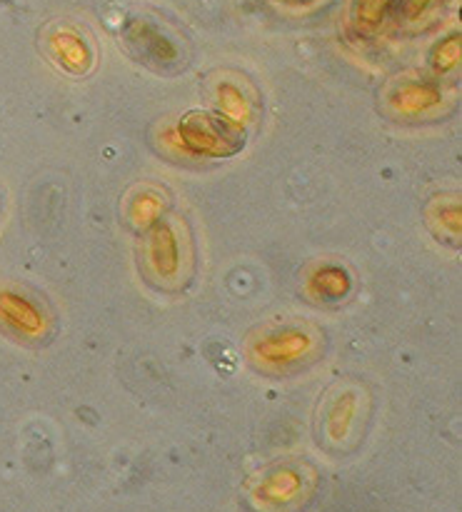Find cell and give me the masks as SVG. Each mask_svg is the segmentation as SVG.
I'll return each instance as SVG.
<instances>
[{"label": "cell", "instance_id": "6da1fadb", "mask_svg": "<svg viewBox=\"0 0 462 512\" xmlns=\"http://www.w3.org/2000/svg\"><path fill=\"white\" fill-rule=\"evenodd\" d=\"M143 263L150 283L163 290H180L193 275V243L188 225L173 215H160L143 240Z\"/></svg>", "mask_w": 462, "mask_h": 512}, {"label": "cell", "instance_id": "7a4b0ae2", "mask_svg": "<svg viewBox=\"0 0 462 512\" xmlns=\"http://www.w3.org/2000/svg\"><path fill=\"white\" fill-rule=\"evenodd\" d=\"M370 393L358 380H343L325 393L318 415V435L325 448L348 453L368 425Z\"/></svg>", "mask_w": 462, "mask_h": 512}, {"label": "cell", "instance_id": "3957f363", "mask_svg": "<svg viewBox=\"0 0 462 512\" xmlns=\"http://www.w3.org/2000/svg\"><path fill=\"white\" fill-rule=\"evenodd\" d=\"M318 473L300 460H283L253 475L245 490L258 512H293L303 508L313 495Z\"/></svg>", "mask_w": 462, "mask_h": 512}, {"label": "cell", "instance_id": "277c9868", "mask_svg": "<svg viewBox=\"0 0 462 512\" xmlns=\"http://www.w3.org/2000/svg\"><path fill=\"white\" fill-rule=\"evenodd\" d=\"M320 345V335L310 325L288 323L275 325L265 330L260 338L250 343V355L263 370H285L293 365L305 363L310 355H315Z\"/></svg>", "mask_w": 462, "mask_h": 512}, {"label": "cell", "instance_id": "5b68a950", "mask_svg": "<svg viewBox=\"0 0 462 512\" xmlns=\"http://www.w3.org/2000/svg\"><path fill=\"white\" fill-rule=\"evenodd\" d=\"M0 330L18 340H45L50 335V315L23 285L0 280Z\"/></svg>", "mask_w": 462, "mask_h": 512}, {"label": "cell", "instance_id": "8992f818", "mask_svg": "<svg viewBox=\"0 0 462 512\" xmlns=\"http://www.w3.org/2000/svg\"><path fill=\"white\" fill-rule=\"evenodd\" d=\"M180 130H183L185 145L200 155H213V158L233 155L243 145L240 128H235V125H230L228 120L215 113L185 115Z\"/></svg>", "mask_w": 462, "mask_h": 512}, {"label": "cell", "instance_id": "52a82bcc", "mask_svg": "<svg viewBox=\"0 0 462 512\" xmlns=\"http://www.w3.org/2000/svg\"><path fill=\"white\" fill-rule=\"evenodd\" d=\"M48 53L70 75H88L95 65L93 43L80 30L70 28V25L50 30Z\"/></svg>", "mask_w": 462, "mask_h": 512}, {"label": "cell", "instance_id": "ba28073f", "mask_svg": "<svg viewBox=\"0 0 462 512\" xmlns=\"http://www.w3.org/2000/svg\"><path fill=\"white\" fill-rule=\"evenodd\" d=\"M128 40L138 48V53L143 55V58L153 60V63L170 65L178 60V48H175L173 40L165 38V35L160 33L153 23H148V20H130Z\"/></svg>", "mask_w": 462, "mask_h": 512}, {"label": "cell", "instance_id": "9c48e42d", "mask_svg": "<svg viewBox=\"0 0 462 512\" xmlns=\"http://www.w3.org/2000/svg\"><path fill=\"white\" fill-rule=\"evenodd\" d=\"M425 223L440 240H460V198L458 195H438L425 208Z\"/></svg>", "mask_w": 462, "mask_h": 512}, {"label": "cell", "instance_id": "30bf717a", "mask_svg": "<svg viewBox=\"0 0 462 512\" xmlns=\"http://www.w3.org/2000/svg\"><path fill=\"white\" fill-rule=\"evenodd\" d=\"M218 105L220 118L228 120L235 128H243L250 118V100L245 98V90L235 85L233 80H225L218 85Z\"/></svg>", "mask_w": 462, "mask_h": 512}, {"label": "cell", "instance_id": "8fae6325", "mask_svg": "<svg viewBox=\"0 0 462 512\" xmlns=\"http://www.w3.org/2000/svg\"><path fill=\"white\" fill-rule=\"evenodd\" d=\"M390 0H355L353 25L360 35H373L383 28L388 18Z\"/></svg>", "mask_w": 462, "mask_h": 512}, {"label": "cell", "instance_id": "7c38bea8", "mask_svg": "<svg viewBox=\"0 0 462 512\" xmlns=\"http://www.w3.org/2000/svg\"><path fill=\"white\" fill-rule=\"evenodd\" d=\"M160 215H163V195L160 193L143 188L130 198V223L138 225V228L148 230Z\"/></svg>", "mask_w": 462, "mask_h": 512}, {"label": "cell", "instance_id": "4fadbf2b", "mask_svg": "<svg viewBox=\"0 0 462 512\" xmlns=\"http://www.w3.org/2000/svg\"><path fill=\"white\" fill-rule=\"evenodd\" d=\"M393 98L400 105V113H415V110L430 108L435 103V98H438V93L433 88H428V85L410 83L405 88H400Z\"/></svg>", "mask_w": 462, "mask_h": 512}, {"label": "cell", "instance_id": "5bb4252c", "mask_svg": "<svg viewBox=\"0 0 462 512\" xmlns=\"http://www.w3.org/2000/svg\"><path fill=\"white\" fill-rule=\"evenodd\" d=\"M320 295H328L330 300H340L350 290V275L340 268H323L315 275Z\"/></svg>", "mask_w": 462, "mask_h": 512}, {"label": "cell", "instance_id": "9a60e30c", "mask_svg": "<svg viewBox=\"0 0 462 512\" xmlns=\"http://www.w3.org/2000/svg\"><path fill=\"white\" fill-rule=\"evenodd\" d=\"M460 45V35H450L448 40L438 43V48L433 50V58H430V63H433V68L438 70V73H448V70H453L455 65H458Z\"/></svg>", "mask_w": 462, "mask_h": 512}, {"label": "cell", "instance_id": "2e32d148", "mask_svg": "<svg viewBox=\"0 0 462 512\" xmlns=\"http://www.w3.org/2000/svg\"><path fill=\"white\" fill-rule=\"evenodd\" d=\"M435 0H405L403 10H405V18L408 20H418L423 18L425 13H428L430 8H433Z\"/></svg>", "mask_w": 462, "mask_h": 512}]
</instances>
